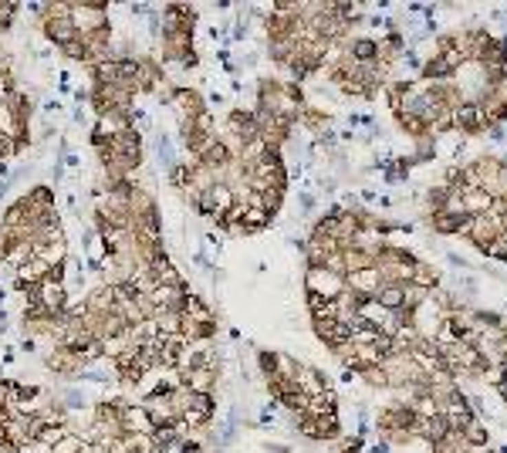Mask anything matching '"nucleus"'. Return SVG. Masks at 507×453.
I'll return each instance as SVG.
<instances>
[{
    "label": "nucleus",
    "mask_w": 507,
    "mask_h": 453,
    "mask_svg": "<svg viewBox=\"0 0 507 453\" xmlns=\"http://www.w3.org/2000/svg\"><path fill=\"white\" fill-rule=\"evenodd\" d=\"M72 24L78 38H91L98 31H109V3L88 0V3H72Z\"/></svg>",
    "instance_id": "f257e3e1"
},
{
    "label": "nucleus",
    "mask_w": 507,
    "mask_h": 453,
    "mask_svg": "<svg viewBox=\"0 0 507 453\" xmlns=\"http://www.w3.org/2000/svg\"><path fill=\"white\" fill-rule=\"evenodd\" d=\"M308 291L318 294V298H325V301H335V298L342 294V278H338L335 271H328V267H312V274H308Z\"/></svg>",
    "instance_id": "f03ea898"
},
{
    "label": "nucleus",
    "mask_w": 507,
    "mask_h": 453,
    "mask_svg": "<svg viewBox=\"0 0 507 453\" xmlns=\"http://www.w3.org/2000/svg\"><path fill=\"white\" fill-rule=\"evenodd\" d=\"M169 105L176 109L180 122H190V119H196L203 112V102H199V95H196L193 88H173L169 91Z\"/></svg>",
    "instance_id": "7ed1b4c3"
},
{
    "label": "nucleus",
    "mask_w": 507,
    "mask_h": 453,
    "mask_svg": "<svg viewBox=\"0 0 507 453\" xmlns=\"http://www.w3.org/2000/svg\"><path fill=\"white\" fill-rule=\"evenodd\" d=\"M118 426H122V433H153V419H149V412L146 406L139 403H129L125 410L118 412Z\"/></svg>",
    "instance_id": "20e7f679"
},
{
    "label": "nucleus",
    "mask_w": 507,
    "mask_h": 453,
    "mask_svg": "<svg viewBox=\"0 0 507 453\" xmlns=\"http://www.w3.org/2000/svg\"><path fill=\"white\" fill-rule=\"evenodd\" d=\"M314 331H318V338H325L328 345H345L352 338V331H349V325L345 322H335V318H318L314 322Z\"/></svg>",
    "instance_id": "39448f33"
},
{
    "label": "nucleus",
    "mask_w": 507,
    "mask_h": 453,
    "mask_svg": "<svg viewBox=\"0 0 507 453\" xmlns=\"http://www.w3.org/2000/svg\"><path fill=\"white\" fill-rule=\"evenodd\" d=\"M180 311H183V318H190V322H217V318H213V308H210L199 294H190V291H186Z\"/></svg>",
    "instance_id": "423d86ee"
},
{
    "label": "nucleus",
    "mask_w": 507,
    "mask_h": 453,
    "mask_svg": "<svg viewBox=\"0 0 507 453\" xmlns=\"http://www.w3.org/2000/svg\"><path fill=\"white\" fill-rule=\"evenodd\" d=\"M213 382H217V369H190L183 372V386L190 393H213Z\"/></svg>",
    "instance_id": "0eeeda50"
},
{
    "label": "nucleus",
    "mask_w": 507,
    "mask_h": 453,
    "mask_svg": "<svg viewBox=\"0 0 507 453\" xmlns=\"http://www.w3.org/2000/svg\"><path fill=\"white\" fill-rule=\"evenodd\" d=\"M156 85H162V75H159L156 61H146V58H139V78H136V88H156Z\"/></svg>",
    "instance_id": "6e6552de"
},
{
    "label": "nucleus",
    "mask_w": 507,
    "mask_h": 453,
    "mask_svg": "<svg viewBox=\"0 0 507 453\" xmlns=\"http://www.w3.org/2000/svg\"><path fill=\"white\" fill-rule=\"evenodd\" d=\"M186 410L199 412L203 419H213V412H217V399H213V393H190Z\"/></svg>",
    "instance_id": "1a4fd4ad"
},
{
    "label": "nucleus",
    "mask_w": 507,
    "mask_h": 453,
    "mask_svg": "<svg viewBox=\"0 0 507 453\" xmlns=\"http://www.w3.org/2000/svg\"><path fill=\"white\" fill-rule=\"evenodd\" d=\"M268 223H271V213H268V210H261V206H247V210H244V223H240V230L250 234V230H261V227H268Z\"/></svg>",
    "instance_id": "9d476101"
},
{
    "label": "nucleus",
    "mask_w": 507,
    "mask_h": 453,
    "mask_svg": "<svg viewBox=\"0 0 507 453\" xmlns=\"http://www.w3.org/2000/svg\"><path fill=\"white\" fill-rule=\"evenodd\" d=\"M193 169L196 166H190V163H176L173 169H169V183L176 186V190H190V183H193Z\"/></svg>",
    "instance_id": "9b49d317"
},
{
    "label": "nucleus",
    "mask_w": 507,
    "mask_h": 453,
    "mask_svg": "<svg viewBox=\"0 0 507 453\" xmlns=\"http://www.w3.org/2000/svg\"><path fill=\"white\" fill-rule=\"evenodd\" d=\"M156 156H159V163H162L166 173L176 166V149H173V142H169V135H166V132H159V135H156Z\"/></svg>",
    "instance_id": "f8f14e48"
},
{
    "label": "nucleus",
    "mask_w": 507,
    "mask_h": 453,
    "mask_svg": "<svg viewBox=\"0 0 507 453\" xmlns=\"http://www.w3.org/2000/svg\"><path fill=\"white\" fill-rule=\"evenodd\" d=\"M68 433H72V426H68V423H61V426H47V423H44V430H41L34 440L47 443V447H58V443H61V440H65Z\"/></svg>",
    "instance_id": "ddd939ff"
},
{
    "label": "nucleus",
    "mask_w": 507,
    "mask_h": 453,
    "mask_svg": "<svg viewBox=\"0 0 507 453\" xmlns=\"http://www.w3.org/2000/svg\"><path fill=\"white\" fill-rule=\"evenodd\" d=\"M28 200L34 206H54V190H51V186H34V190L28 193Z\"/></svg>",
    "instance_id": "4468645a"
},
{
    "label": "nucleus",
    "mask_w": 507,
    "mask_h": 453,
    "mask_svg": "<svg viewBox=\"0 0 507 453\" xmlns=\"http://www.w3.org/2000/svg\"><path fill=\"white\" fill-rule=\"evenodd\" d=\"M81 447H85L81 433H75V430H72V433H68V437H65V440L54 447V453H81Z\"/></svg>",
    "instance_id": "2eb2a0df"
},
{
    "label": "nucleus",
    "mask_w": 507,
    "mask_h": 453,
    "mask_svg": "<svg viewBox=\"0 0 507 453\" xmlns=\"http://www.w3.org/2000/svg\"><path fill=\"white\" fill-rule=\"evenodd\" d=\"M402 298H406V294H402L399 288H382V291H379V301H382L386 308H399V305H402Z\"/></svg>",
    "instance_id": "dca6fc26"
},
{
    "label": "nucleus",
    "mask_w": 507,
    "mask_h": 453,
    "mask_svg": "<svg viewBox=\"0 0 507 453\" xmlns=\"http://www.w3.org/2000/svg\"><path fill=\"white\" fill-rule=\"evenodd\" d=\"M352 51H355V58H362V61L376 58V44H372V41H355V44H352Z\"/></svg>",
    "instance_id": "f3484780"
},
{
    "label": "nucleus",
    "mask_w": 507,
    "mask_h": 453,
    "mask_svg": "<svg viewBox=\"0 0 507 453\" xmlns=\"http://www.w3.org/2000/svg\"><path fill=\"white\" fill-rule=\"evenodd\" d=\"M257 359H261V369L274 379V375H277V355H274V352H257Z\"/></svg>",
    "instance_id": "a211bd4d"
},
{
    "label": "nucleus",
    "mask_w": 507,
    "mask_h": 453,
    "mask_svg": "<svg viewBox=\"0 0 507 453\" xmlns=\"http://www.w3.org/2000/svg\"><path fill=\"white\" fill-rule=\"evenodd\" d=\"M61 51H65L68 58H75V61H85V41H81V38H75L72 44H65Z\"/></svg>",
    "instance_id": "6ab92c4d"
},
{
    "label": "nucleus",
    "mask_w": 507,
    "mask_h": 453,
    "mask_svg": "<svg viewBox=\"0 0 507 453\" xmlns=\"http://www.w3.org/2000/svg\"><path fill=\"white\" fill-rule=\"evenodd\" d=\"M10 95H14V82H10L7 71H0V102H7Z\"/></svg>",
    "instance_id": "aec40b11"
},
{
    "label": "nucleus",
    "mask_w": 507,
    "mask_h": 453,
    "mask_svg": "<svg viewBox=\"0 0 507 453\" xmlns=\"http://www.w3.org/2000/svg\"><path fill=\"white\" fill-rule=\"evenodd\" d=\"M65 399H68V406H72V410H78V406H85V396H81L78 389H72V393H68Z\"/></svg>",
    "instance_id": "412c9836"
},
{
    "label": "nucleus",
    "mask_w": 507,
    "mask_h": 453,
    "mask_svg": "<svg viewBox=\"0 0 507 453\" xmlns=\"http://www.w3.org/2000/svg\"><path fill=\"white\" fill-rule=\"evenodd\" d=\"M65 166H68V169H75V166H78V156H75V153H68V156H65Z\"/></svg>",
    "instance_id": "4be33fe9"
},
{
    "label": "nucleus",
    "mask_w": 507,
    "mask_h": 453,
    "mask_svg": "<svg viewBox=\"0 0 507 453\" xmlns=\"http://www.w3.org/2000/svg\"><path fill=\"white\" fill-rule=\"evenodd\" d=\"M7 186H10V179H0V200H3V193H7Z\"/></svg>",
    "instance_id": "5701e85b"
},
{
    "label": "nucleus",
    "mask_w": 507,
    "mask_h": 453,
    "mask_svg": "<svg viewBox=\"0 0 507 453\" xmlns=\"http://www.w3.org/2000/svg\"><path fill=\"white\" fill-rule=\"evenodd\" d=\"M0 305H3V288H0Z\"/></svg>",
    "instance_id": "b1692460"
}]
</instances>
